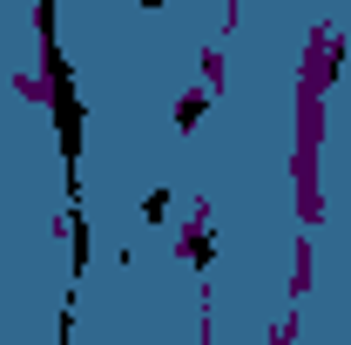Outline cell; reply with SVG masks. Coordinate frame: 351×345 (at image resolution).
<instances>
[{"label":"cell","instance_id":"cell-4","mask_svg":"<svg viewBox=\"0 0 351 345\" xmlns=\"http://www.w3.org/2000/svg\"><path fill=\"white\" fill-rule=\"evenodd\" d=\"M142 7H162V0H142Z\"/></svg>","mask_w":351,"mask_h":345},{"label":"cell","instance_id":"cell-1","mask_svg":"<svg viewBox=\"0 0 351 345\" xmlns=\"http://www.w3.org/2000/svg\"><path fill=\"white\" fill-rule=\"evenodd\" d=\"M189 264H196V271H210V264H217V237H210V230H196V237H189Z\"/></svg>","mask_w":351,"mask_h":345},{"label":"cell","instance_id":"cell-2","mask_svg":"<svg viewBox=\"0 0 351 345\" xmlns=\"http://www.w3.org/2000/svg\"><path fill=\"white\" fill-rule=\"evenodd\" d=\"M142 216L162 223V216H169V190H149V197H142Z\"/></svg>","mask_w":351,"mask_h":345},{"label":"cell","instance_id":"cell-3","mask_svg":"<svg viewBox=\"0 0 351 345\" xmlns=\"http://www.w3.org/2000/svg\"><path fill=\"white\" fill-rule=\"evenodd\" d=\"M203 109H210V102H203V95H189V102H182V109H176V122H182V129H189V122H203Z\"/></svg>","mask_w":351,"mask_h":345}]
</instances>
